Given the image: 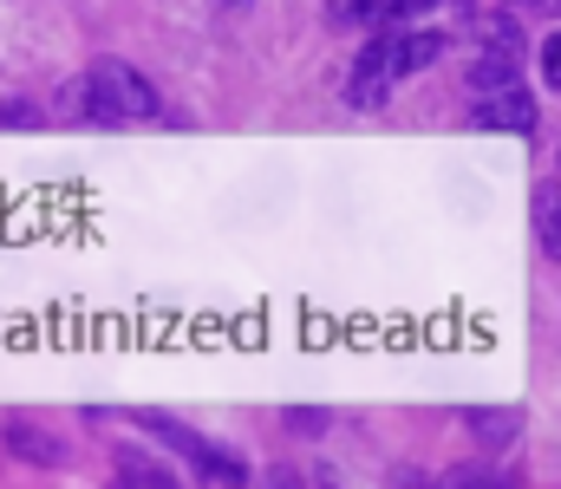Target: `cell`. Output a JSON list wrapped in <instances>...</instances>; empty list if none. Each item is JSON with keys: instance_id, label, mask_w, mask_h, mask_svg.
I'll list each match as a JSON object with an SVG mask.
<instances>
[{"instance_id": "9", "label": "cell", "mask_w": 561, "mask_h": 489, "mask_svg": "<svg viewBox=\"0 0 561 489\" xmlns=\"http://www.w3.org/2000/svg\"><path fill=\"white\" fill-rule=\"evenodd\" d=\"M536 229H542L549 261H561V189H542V196H536Z\"/></svg>"}, {"instance_id": "14", "label": "cell", "mask_w": 561, "mask_h": 489, "mask_svg": "<svg viewBox=\"0 0 561 489\" xmlns=\"http://www.w3.org/2000/svg\"><path fill=\"white\" fill-rule=\"evenodd\" d=\"M542 79H549V85H561V33L542 46Z\"/></svg>"}, {"instance_id": "1", "label": "cell", "mask_w": 561, "mask_h": 489, "mask_svg": "<svg viewBox=\"0 0 561 489\" xmlns=\"http://www.w3.org/2000/svg\"><path fill=\"white\" fill-rule=\"evenodd\" d=\"M72 98H79V112H85L92 125H144V118H163L150 79L131 72L125 59H99V66L72 85Z\"/></svg>"}, {"instance_id": "4", "label": "cell", "mask_w": 561, "mask_h": 489, "mask_svg": "<svg viewBox=\"0 0 561 489\" xmlns=\"http://www.w3.org/2000/svg\"><path fill=\"white\" fill-rule=\"evenodd\" d=\"M516 72H523L516 33H510V26H496V33L483 39V53L470 59V92H503V85H516Z\"/></svg>"}, {"instance_id": "6", "label": "cell", "mask_w": 561, "mask_h": 489, "mask_svg": "<svg viewBox=\"0 0 561 489\" xmlns=\"http://www.w3.org/2000/svg\"><path fill=\"white\" fill-rule=\"evenodd\" d=\"M7 451L26 457L33 470H66V438H53V431L33 424V418H7Z\"/></svg>"}, {"instance_id": "10", "label": "cell", "mask_w": 561, "mask_h": 489, "mask_svg": "<svg viewBox=\"0 0 561 489\" xmlns=\"http://www.w3.org/2000/svg\"><path fill=\"white\" fill-rule=\"evenodd\" d=\"M118 489H183L170 470H157V464H144V457H125L118 464Z\"/></svg>"}, {"instance_id": "8", "label": "cell", "mask_w": 561, "mask_h": 489, "mask_svg": "<svg viewBox=\"0 0 561 489\" xmlns=\"http://www.w3.org/2000/svg\"><path fill=\"white\" fill-rule=\"evenodd\" d=\"M444 489H523L516 470H490V464H457V470H444L437 477Z\"/></svg>"}, {"instance_id": "2", "label": "cell", "mask_w": 561, "mask_h": 489, "mask_svg": "<svg viewBox=\"0 0 561 489\" xmlns=\"http://www.w3.org/2000/svg\"><path fill=\"white\" fill-rule=\"evenodd\" d=\"M138 424L150 431V438H163V444H170L203 484H216V489H242L249 484V464H242L229 444H216V438H203V431H183V424H170V418H157V411H144Z\"/></svg>"}, {"instance_id": "12", "label": "cell", "mask_w": 561, "mask_h": 489, "mask_svg": "<svg viewBox=\"0 0 561 489\" xmlns=\"http://www.w3.org/2000/svg\"><path fill=\"white\" fill-rule=\"evenodd\" d=\"M262 489H307V470H287V464H280V470L262 477Z\"/></svg>"}, {"instance_id": "3", "label": "cell", "mask_w": 561, "mask_h": 489, "mask_svg": "<svg viewBox=\"0 0 561 489\" xmlns=\"http://www.w3.org/2000/svg\"><path fill=\"white\" fill-rule=\"evenodd\" d=\"M392 72H386V46L379 39H366L359 53H353V66H346V105H359V112H379L386 98H392Z\"/></svg>"}, {"instance_id": "13", "label": "cell", "mask_w": 561, "mask_h": 489, "mask_svg": "<svg viewBox=\"0 0 561 489\" xmlns=\"http://www.w3.org/2000/svg\"><path fill=\"white\" fill-rule=\"evenodd\" d=\"M386 489H444L437 477H424V470H392V484Z\"/></svg>"}, {"instance_id": "15", "label": "cell", "mask_w": 561, "mask_h": 489, "mask_svg": "<svg viewBox=\"0 0 561 489\" xmlns=\"http://www.w3.org/2000/svg\"><path fill=\"white\" fill-rule=\"evenodd\" d=\"M529 7H549V13H561V0H529Z\"/></svg>"}, {"instance_id": "5", "label": "cell", "mask_w": 561, "mask_h": 489, "mask_svg": "<svg viewBox=\"0 0 561 489\" xmlns=\"http://www.w3.org/2000/svg\"><path fill=\"white\" fill-rule=\"evenodd\" d=\"M470 125L477 131H529L536 125V105H529L523 85H503V92H483V105L470 112Z\"/></svg>"}, {"instance_id": "7", "label": "cell", "mask_w": 561, "mask_h": 489, "mask_svg": "<svg viewBox=\"0 0 561 489\" xmlns=\"http://www.w3.org/2000/svg\"><path fill=\"white\" fill-rule=\"evenodd\" d=\"M379 46H386V72L412 79V72H424L444 53V33H379Z\"/></svg>"}, {"instance_id": "11", "label": "cell", "mask_w": 561, "mask_h": 489, "mask_svg": "<svg viewBox=\"0 0 561 489\" xmlns=\"http://www.w3.org/2000/svg\"><path fill=\"white\" fill-rule=\"evenodd\" d=\"M470 438L477 444H510L516 438V411H470Z\"/></svg>"}, {"instance_id": "16", "label": "cell", "mask_w": 561, "mask_h": 489, "mask_svg": "<svg viewBox=\"0 0 561 489\" xmlns=\"http://www.w3.org/2000/svg\"><path fill=\"white\" fill-rule=\"evenodd\" d=\"M222 7H249V0H222Z\"/></svg>"}]
</instances>
